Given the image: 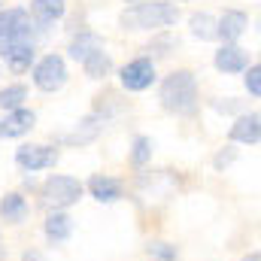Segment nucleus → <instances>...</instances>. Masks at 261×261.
<instances>
[{
	"label": "nucleus",
	"instance_id": "10",
	"mask_svg": "<svg viewBox=\"0 0 261 261\" xmlns=\"http://www.w3.org/2000/svg\"><path fill=\"white\" fill-rule=\"evenodd\" d=\"M213 67L225 76H234V73H243L249 67V58H246V49H240L237 43H222L213 55Z\"/></svg>",
	"mask_w": 261,
	"mask_h": 261
},
{
	"label": "nucleus",
	"instance_id": "6",
	"mask_svg": "<svg viewBox=\"0 0 261 261\" xmlns=\"http://www.w3.org/2000/svg\"><path fill=\"white\" fill-rule=\"evenodd\" d=\"M15 164L24 170V173H40V170H49L58 164V149L55 146H46V143H24L15 149Z\"/></svg>",
	"mask_w": 261,
	"mask_h": 261
},
{
	"label": "nucleus",
	"instance_id": "14",
	"mask_svg": "<svg viewBox=\"0 0 261 261\" xmlns=\"http://www.w3.org/2000/svg\"><path fill=\"white\" fill-rule=\"evenodd\" d=\"M91 197L97 200V203H116V200H122L125 195V186H122V179H116V176H107V173H94L91 179H88V186H85Z\"/></svg>",
	"mask_w": 261,
	"mask_h": 261
},
{
	"label": "nucleus",
	"instance_id": "18",
	"mask_svg": "<svg viewBox=\"0 0 261 261\" xmlns=\"http://www.w3.org/2000/svg\"><path fill=\"white\" fill-rule=\"evenodd\" d=\"M70 234H73V219L67 216L64 210H52L49 219H46V237H49V243H64V240H70Z\"/></svg>",
	"mask_w": 261,
	"mask_h": 261
},
{
	"label": "nucleus",
	"instance_id": "26",
	"mask_svg": "<svg viewBox=\"0 0 261 261\" xmlns=\"http://www.w3.org/2000/svg\"><path fill=\"white\" fill-rule=\"evenodd\" d=\"M237 161V149L234 146H225V149H219L216 155H213V167L216 170H225V167H231Z\"/></svg>",
	"mask_w": 261,
	"mask_h": 261
},
{
	"label": "nucleus",
	"instance_id": "4",
	"mask_svg": "<svg viewBox=\"0 0 261 261\" xmlns=\"http://www.w3.org/2000/svg\"><path fill=\"white\" fill-rule=\"evenodd\" d=\"M31 76H34V85L40 88V91H46V94H55V91H61L67 85V61L64 55H58V52H49V55H43L40 61H34L31 67Z\"/></svg>",
	"mask_w": 261,
	"mask_h": 261
},
{
	"label": "nucleus",
	"instance_id": "27",
	"mask_svg": "<svg viewBox=\"0 0 261 261\" xmlns=\"http://www.w3.org/2000/svg\"><path fill=\"white\" fill-rule=\"evenodd\" d=\"M213 110H216V113H237L240 107H237L234 97H225V100H213Z\"/></svg>",
	"mask_w": 261,
	"mask_h": 261
},
{
	"label": "nucleus",
	"instance_id": "29",
	"mask_svg": "<svg viewBox=\"0 0 261 261\" xmlns=\"http://www.w3.org/2000/svg\"><path fill=\"white\" fill-rule=\"evenodd\" d=\"M243 261H261V252H258V249H252V252H249Z\"/></svg>",
	"mask_w": 261,
	"mask_h": 261
},
{
	"label": "nucleus",
	"instance_id": "28",
	"mask_svg": "<svg viewBox=\"0 0 261 261\" xmlns=\"http://www.w3.org/2000/svg\"><path fill=\"white\" fill-rule=\"evenodd\" d=\"M21 261H49V258H46L40 249H24V252H21Z\"/></svg>",
	"mask_w": 261,
	"mask_h": 261
},
{
	"label": "nucleus",
	"instance_id": "11",
	"mask_svg": "<svg viewBox=\"0 0 261 261\" xmlns=\"http://www.w3.org/2000/svg\"><path fill=\"white\" fill-rule=\"evenodd\" d=\"M231 143H243V146H258L261 143V116L258 113H240L234 119V125L228 128Z\"/></svg>",
	"mask_w": 261,
	"mask_h": 261
},
{
	"label": "nucleus",
	"instance_id": "2",
	"mask_svg": "<svg viewBox=\"0 0 261 261\" xmlns=\"http://www.w3.org/2000/svg\"><path fill=\"white\" fill-rule=\"evenodd\" d=\"M158 103L170 116L192 119L200 107V91H197V76L192 70H173L170 76L161 79L158 85Z\"/></svg>",
	"mask_w": 261,
	"mask_h": 261
},
{
	"label": "nucleus",
	"instance_id": "7",
	"mask_svg": "<svg viewBox=\"0 0 261 261\" xmlns=\"http://www.w3.org/2000/svg\"><path fill=\"white\" fill-rule=\"evenodd\" d=\"M34 40V21L24 6H0V43Z\"/></svg>",
	"mask_w": 261,
	"mask_h": 261
},
{
	"label": "nucleus",
	"instance_id": "8",
	"mask_svg": "<svg viewBox=\"0 0 261 261\" xmlns=\"http://www.w3.org/2000/svg\"><path fill=\"white\" fill-rule=\"evenodd\" d=\"M0 61L9 67L15 76L31 73V67L37 61V46H34V40H9V43H0Z\"/></svg>",
	"mask_w": 261,
	"mask_h": 261
},
{
	"label": "nucleus",
	"instance_id": "12",
	"mask_svg": "<svg viewBox=\"0 0 261 261\" xmlns=\"http://www.w3.org/2000/svg\"><path fill=\"white\" fill-rule=\"evenodd\" d=\"M34 125H37V113L28 110V107H18V110H12V113L3 116V122H0V137H3V140L24 137V134L34 130Z\"/></svg>",
	"mask_w": 261,
	"mask_h": 261
},
{
	"label": "nucleus",
	"instance_id": "23",
	"mask_svg": "<svg viewBox=\"0 0 261 261\" xmlns=\"http://www.w3.org/2000/svg\"><path fill=\"white\" fill-rule=\"evenodd\" d=\"M146 252H149L155 261H176L179 258V249H176L173 243H161V240H158V243H149Z\"/></svg>",
	"mask_w": 261,
	"mask_h": 261
},
{
	"label": "nucleus",
	"instance_id": "5",
	"mask_svg": "<svg viewBox=\"0 0 261 261\" xmlns=\"http://www.w3.org/2000/svg\"><path fill=\"white\" fill-rule=\"evenodd\" d=\"M158 79V70H155V58L149 55H140V58H130L128 64L119 67V82L122 88L130 94H140V91H149Z\"/></svg>",
	"mask_w": 261,
	"mask_h": 261
},
{
	"label": "nucleus",
	"instance_id": "16",
	"mask_svg": "<svg viewBox=\"0 0 261 261\" xmlns=\"http://www.w3.org/2000/svg\"><path fill=\"white\" fill-rule=\"evenodd\" d=\"M103 125H107V122H103L97 113H88V116L79 119V125L73 128V134H67L64 137V143L67 146H85V143H94V140L100 137Z\"/></svg>",
	"mask_w": 261,
	"mask_h": 261
},
{
	"label": "nucleus",
	"instance_id": "30",
	"mask_svg": "<svg viewBox=\"0 0 261 261\" xmlns=\"http://www.w3.org/2000/svg\"><path fill=\"white\" fill-rule=\"evenodd\" d=\"M3 255H6V249H3V240H0V261H3Z\"/></svg>",
	"mask_w": 261,
	"mask_h": 261
},
{
	"label": "nucleus",
	"instance_id": "22",
	"mask_svg": "<svg viewBox=\"0 0 261 261\" xmlns=\"http://www.w3.org/2000/svg\"><path fill=\"white\" fill-rule=\"evenodd\" d=\"M24 100H28V85L12 82V85H3V88H0V110L12 113V110L24 107Z\"/></svg>",
	"mask_w": 261,
	"mask_h": 261
},
{
	"label": "nucleus",
	"instance_id": "3",
	"mask_svg": "<svg viewBox=\"0 0 261 261\" xmlns=\"http://www.w3.org/2000/svg\"><path fill=\"white\" fill-rule=\"evenodd\" d=\"M85 195V186L76 179V176H64V173H55L43 182L40 197L49 210H67L73 203H79V197Z\"/></svg>",
	"mask_w": 261,
	"mask_h": 261
},
{
	"label": "nucleus",
	"instance_id": "19",
	"mask_svg": "<svg viewBox=\"0 0 261 261\" xmlns=\"http://www.w3.org/2000/svg\"><path fill=\"white\" fill-rule=\"evenodd\" d=\"M189 31H192V37L200 40V43H213L216 40V15L213 12H203V9H197L189 15Z\"/></svg>",
	"mask_w": 261,
	"mask_h": 261
},
{
	"label": "nucleus",
	"instance_id": "20",
	"mask_svg": "<svg viewBox=\"0 0 261 261\" xmlns=\"http://www.w3.org/2000/svg\"><path fill=\"white\" fill-rule=\"evenodd\" d=\"M82 70H85V76L88 79H107L110 73H113V58H110V52L107 49H97V52H91L85 61H79Z\"/></svg>",
	"mask_w": 261,
	"mask_h": 261
},
{
	"label": "nucleus",
	"instance_id": "21",
	"mask_svg": "<svg viewBox=\"0 0 261 261\" xmlns=\"http://www.w3.org/2000/svg\"><path fill=\"white\" fill-rule=\"evenodd\" d=\"M152 152H155V143H152V137H146V134H137L134 140H130V167L134 170H143L149 161H152Z\"/></svg>",
	"mask_w": 261,
	"mask_h": 261
},
{
	"label": "nucleus",
	"instance_id": "25",
	"mask_svg": "<svg viewBox=\"0 0 261 261\" xmlns=\"http://www.w3.org/2000/svg\"><path fill=\"white\" fill-rule=\"evenodd\" d=\"M176 46H179L176 37H170L167 31H158V37L149 43V52H155V55H170L167 49H176Z\"/></svg>",
	"mask_w": 261,
	"mask_h": 261
},
{
	"label": "nucleus",
	"instance_id": "13",
	"mask_svg": "<svg viewBox=\"0 0 261 261\" xmlns=\"http://www.w3.org/2000/svg\"><path fill=\"white\" fill-rule=\"evenodd\" d=\"M97 49H107L103 46V37L97 34V31H91V28H79L73 37H70V43H67V55L73 58V61H85L91 52H97Z\"/></svg>",
	"mask_w": 261,
	"mask_h": 261
},
{
	"label": "nucleus",
	"instance_id": "31",
	"mask_svg": "<svg viewBox=\"0 0 261 261\" xmlns=\"http://www.w3.org/2000/svg\"><path fill=\"white\" fill-rule=\"evenodd\" d=\"M125 3H140V0H125Z\"/></svg>",
	"mask_w": 261,
	"mask_h": 261
},
{
	"label": "nucleus",
	"instance_id": "1",
	"mask_svg": "<svg viewBox=\"0 0 261 261\" xmlns=\"http://www.w3.org/2000/svg\"><path fill=\"white\" fill-rule=\"evenodd\" d=\"M179 21V3L173 0H140L119 12L122 31H167Z\"/></svg>",
	"mask_w": 261,
	"mask_h": 261
},
{
	"label": "nucleus",
	"instance_id": "24",
	"mask_svg": "<svg viewBox=\"0 0 261 261\" xmlns=\"http://www.w3.org/2000/svg\"><path fill=\"white\" fill-rule=\"evenodd\" d=\"M243 85L249 97H261V64H249L243 70Z\"/></svg>",
	"mask_w": 261,
	"mask_h": 261
},
{
	"label": "nucleus",
	"instance_id": "17",
	"mask_svg": "<svg viewBox=\"0 0 261 261\" xmlns=\"http://www.w3.org/2000/svg\"><path fill=\"white\" fill-rule=\"evenodd\" d=\"M0 219L6 225H21L28 219V200L21 192H9L0 197Z\"/></svg>",
	"mask_w": 261,
	"mask_h": 261
},
{
	"label": "nucleus",
	"instance_id": "9",
	"mask_svg": "<svg viewBox=\"0 0 261 261\" xmlns=\"http://www.w3.org/2000/svg\"><path fill=\"white\" fill-rule=\"evenodd\" d=\"M249 28V15L237 6H228L219 18H216V40L222 43H237Z\"/></svg>",
	"mask_w": 261,
	"mask_h": 261
},
{
	"label": "nucleus",
	"instance_id": "15",
	"mask_svg": "<svg viewBox=\"0 0 261 261\" xmlns=\"http://www.w3.org/2000/svg\"><path fill=\"white\" fill-rule=\"evenodd\" d=\"M28 15L40 28L55 24V21H61L67 15V0H31L28 3Z\"/></svg>",
	"mask_w": 261,
	"mask_h": 261
}]
</instances>
